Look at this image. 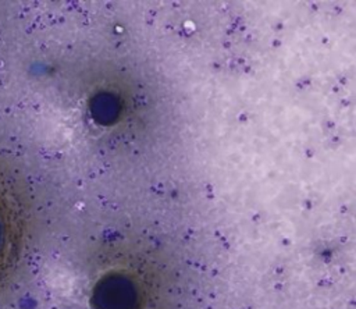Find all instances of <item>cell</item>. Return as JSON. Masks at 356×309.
Masks as SVG:
<instances>
[{"label":"cell","instance_id":"obj_1","mask_svg":"<svg viewBox=\"0 0 356 309\" xmlns=\"http://www.w3.org/2000/svg\"><path fill=\"white\" fill-rule=\"evenodd\" d=\"M0 235H1V231H0Z\"/></svg>","mask_w":356,"mask_h":309}]
</instances>
